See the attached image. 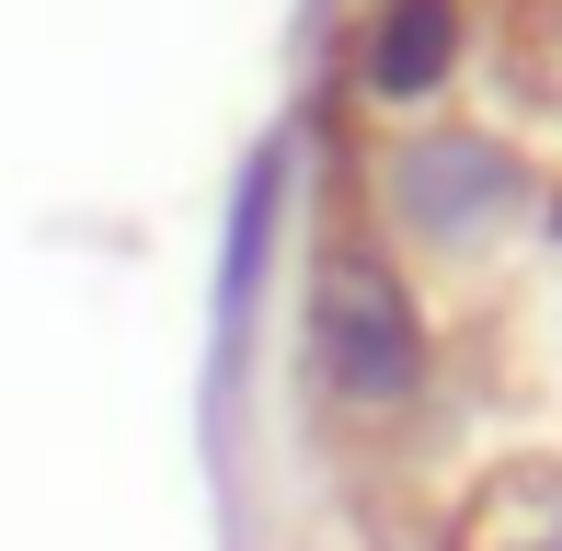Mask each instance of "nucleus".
<instances>
[{
	"label": "nucleus",
	"mask_w": 562,
	"mask_h": 551,
	"mask_svg": "<svg viewBox=\"0 0 562 551\" xmlns=\"http://www.w3.org/2000/svg\"><path fill=\"white\" fill-rule=\"evenodd\" d=\"M311 368L345 414H402L425 391V311L402 288L391 254L368 241H322V276H311Z\"/></svg>",
	"instance_id": "1"
},
{
	"label": "nucleus",
	"mask_w": 562,
	"mask_h": 551,
	"mask_svg": "<svg viewBox=\"0 0 562 551\" xmlns=\"http://www.w3.org/2000/svg\"><path fill=\"white\" fill-rule=\"evenodd\" d=\"M459 46H471L459 0H379V12H368V46H356V81H368L379 104H425V92H448Z\"/></svg>",
	"instance_id": "2"
},
{
	"label": "nucleus",
	"mask_w": 562,
	"mask_h": 551,
	"mask_svg": "<svg viewBox=\"0 0 562 551\" xmlns=\"http://www.w3.org/2000/svg\"><path fill=\"white\" fill-rule=\"evenodd\" d=\"M471 551H562V506H551V494H517V506H505Z\"/></svg>",
	"instance_id": "3"
}]
</instances>
